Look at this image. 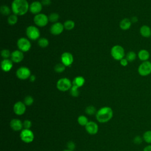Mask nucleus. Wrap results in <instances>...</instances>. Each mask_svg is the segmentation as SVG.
I'll use <instances>...</instances> for the list:
<instances>
[{
  "label": "nucleus",
  "mask_w": 151,
  "mask_h": 151,
  "mask_svg": "<svg viewBox=\"0 0 151 151\" xmlns=\"http://www.w3.org/2000/svg\"><path fill=\"white\" fill-rule=\"evenodd\" d=\"M132 25L131 20L129 18H124L120 22L119 26L122 30H127L129 29Z\"/></svg>",
  "instance_id": "nucleus-21"
},
{
  "label": "nucleus",
  "mask_w": 151,
  "mask_h": 151,
  "mask_svg": "<svg viewBox=\"0 0 151 151\" xmlns=\"http://www.w3.org/2000/svg\"><path fill=\"white\" fill-rule=\"evenodd\" d=\"M18 21V17L15 14L11 15L8 18V23L10 25H15Z\"/></svg>",
  "instance_id": "nucleus-28"
},
{
  "label": "nucleus",
  "mask_w": 151,
  "mask_h": 151,
  "mask_svg": "<svg viewBox=\"0 0 151 151\" xmlns=\"http://www.w3.org/2000/svg\"><path fill=\"white\" fill-rule=\"evenodd\" d=\"M136 58V54L134 51H129L126 55V58L129 62H132L135 60Z\"/></svg>",
  "instance_id": "nucleus-32"
},
{
  "label": "nucleus",
  "mask_w": 151,
  "mask_h": 151,
  "mask_svg": "<svg viewBox=\"0 0 151 151\" xmlns=\"http://www.w3.org/2000/svg\"><path fill=\"white\" fill-rule=\"evenodd\" d=\"M63 151H73V150H69V149H66L63 150Z\"/></svg>",
  "instance_id": "nucleus-44"
},
{
  "label": "nucleus",
  "mask_w": 151,
  "mask_h": 151,
  "mask_svg": "<svg viewBox=\"0 0 151 151\" xmlns=\"http://www.w3.org/2000/svg\"><path fill=\"white\" fill-rule=\"evenodd\" d=\"M42 9V4L39 1H34L29 5V10L31 13L37 15L40 13Z\"/></svg>",
  "instance_id": "nucleus-16"
},
{
  "label": "nucleus",
  "mask_w": 151,
  "mask_h": 151,
  "mask_svg": "<svg viewBox=\"0 0 151 151\" xmlns=\"http://www.w3.org/2000/svg\"><path fill=\"white\" fill-rule=\"evenodd\" d=\"M48 21V17L44 14L40 13L35 15L34 18V22L35 24L40 27H44L46 26Z\"/></svg>",
  "instance_id": "nucleus-8"
},
{
  "label": "nucleus",
  "mask_w": 151,
  "mask_h": 151,
  "mask_svg": "<svg viewBox=\"0 0 151 151\" xmlns=\"http://www.w3.org/2000/svg\"><path fill=\"white\" fill-rule=\"evenodd\" d=\"M59 15L57 13L53 12L51 13L48 16V20L49 21H50L51 22H53V23H55L57 22L58 19H59Z\"/></svg>",
  "instance_id": "nucleus-31"
},
{
  "label": "nucleus",
  "mask_w": 151,
  "mask_h": 151,
  "mask_svg": "<svg viewBox=\"0 0 151 151\" xmlns=\"http://www.w3.org/2000/svg\"><path fill=\"white\" fill-rule=\"evenodd\" d=\"M0 11H1V13L3 15H5V16L9 15L10 14V13H11V9H10V8H9L8 6L5 5H2V6H1Z\"/></svg>",
  "instance_id": "nucleus-30"
},
{
  "label": "nucleus",
  "mask_w": 151,
  "mask_h": 151,
  "mask_svg": "<svg viewBox=\"0 0 151 151\" xmlns=\"http://www.w3.org/2000/svg\"><path fill=\"white\" fill-rule=\"evenodd\" d=\"M1 68L5 72L9 71L13 67L12 61L9 59H4L1 61Z\"/></svg>",
  "instance_id": "nucleus-18"
},
{
  "label": "nucleus",
  "mask_w": 151,
  "mask_h": 151,
  "mask_svg": "<svg viewBox=\"0 0 151 151\" xmlns=\"http://www.w3.org/2000/svg\"><path fill=\"white\" fill-rule=\"evenodd\" d=\"M17 44L18 49L22 52L28 51L31 47L30 41L28 40V39L24 37L19 38L17 41Z\"/></svg>",
  "instance_id": "nucleus-9"
},
{
  "label": "nucleus",
  "mask_w": 151,
  "mask_h": 151,
  "mask_svg": "<svg viewBox=\"0 0 151 151\" xmlns=\"http://www.w3.org/2000/svg\"><path fill=\"white\" fill-rule=\"evenodd\" d=\"M14 113L17 116L23 115L26 111V105L24 102L18 101L16 102L13 106Z\"/></svg>",
  "instance_id": "nucleus-11"
},
{
  "label": "nucleus",
  "mask_w": 151,
  "mask_h": 151,
  "mask_svg": "<svg viewBox=\"0 0 151 151\" xmlns=\"http://www.w3.org/2000/svg\"><path fill=\"white\" fill-rule=\"evenodd\" d=\"M73 86L72 83L68 78H61L59 79L56 84V87L59 91L64 92L70 90Z\"/></svg>",
  "instance_id": "nucleus-3"
},
{
  "label": "nucleus",
  "mask_w": 151,
  "mask_h": 151,
  "mask_svg": "<svg viewBox=\"0 0 151 151\" xmlns=\"http://www.w3.org/2000/svg\"><path fill=\"white\" fill-rule=\"evenodd\" d=\"M65 69V66L63 63H58L54 67V70L56 73H60L63 72Z\"/></svg>",
  "instance_id": "nucleus-33"
},
{
  "label": "nucleus",
  "mask_w": 151,
  "mask_h": 151,
  "mask_svg": "<svg viewBox=\"0 0 151 151\" xmlns=\"http://www.w3.org/2000/svg\"><path fill=\"white\" fill-rule=\"evenodd\" d=\"M41 2L42 4V5L48 6V5L51 4V0H41Z\"/></svg>",
  "instance_id": "nucleus-40"
},
{
  "label": "nucleus",
  "mask_w": 151,
  "mask_h": 151,
  "mask_svg": "<svg viewBox=\"0 0 151 151\" xmlns=\"http://www.w3.org/2000/svg\"><path fill=\"white\" fill-rule=\"evenodd\" d=\"M1 55L2 56V57L4 59H8V58L9 57H11V53L10 52L9 50L8 49H4L2 50L1 52Z\"/></svg>",
  "instance_id": "nucleus-35"
},
{
  "label": "nucleus",
  "mask_w": 151,
  "mask_h": 151,
  "mask_svg": "<svg viewBox=\"0 0 151 151\" xmlns=\"http://www.w3.org/2000/svg\"><path fill=\"white\" fill-rule=\"evenodd\" d=\"M111 55L114 60L120 61L125 55L123 47L119 45L113 46L111 49Z\"/></svg>",
  "instance_id": "nucleus-4"
},
{
  "label": "nucleus",
  "mask_w": 151,
  "mask_h": 151,
  "mask_svg": "<svg viewBox=\"0 0 151 151\" xmlns=\"http://www.w3.org/2000/svg\"><path fill=\"white\" fill-rule=\"evenodd\" d=\"M143 151H151V145H147L145 147Z\"/></svg>",
  "instance_id": "nucleus-41"
},
{
  "label": "nucleus",
  "mask_w": 151,
  "mask_h": 151,
  "mask_svg": "<svg viewBox=\"0 0 151 151\" xmlns=\"http://www.w3.org/2000/svg\"><path fill=\"white\" fill-rule=\"evenodd\" d=\"M143 140L149 144H151V130H147L143 134Z\"/></svg>",
  "instance_id": "nucleus-26"
},
{
  "label": "nucleus",
  "mask_w": 151,
  "mask_h": 151,
  "mask_svg": "<svg viewBox=\"0 0 151 151\" xmlns=\"http://www.w3.org/2000/svg\"><path fill=\"white\" fill-rule=\"evenodd\" d=\"M24 56L23 52L20 51L19 50H18L13 51L11 53V59L12 61V62L18 63L22 61V60L24 59Z\"/></svg>",
  "instance_id": "nucleus-17"
},
{
  "label": "nucleus",
  "mask_w": 151,
  "mask_h": 151,
  "mask_svg": "<svg viewBox=\"0 0 151 151\" xmlns=\"http://www.w3.org/2000/svg\"><path fill=\"white\" fill-rule=\"evenodd\" d=\"M64 29V24L61 22L54 23L50 27V32L54 35H58L61 34Z\"/></svg>",
  "instance_id": "nucleus-14"
},
{
  "label": "nucleus",
  "mask_w": 151,
  "mask_h": 151,
  "mask_svg": "<svg viewBox=\"0 0 151 151\" xmlns=\"http://www.w3.org/2000/svg\"><path fill=\"white\" fill-rule=\"evenodd\" d=\"M128 62H129V61H127V60L126 58H123V59H122V60L120 61V63L121 65H122V66H123V67L127 66V64H128Z\"/></svg>",
  "instance_id": "nucleus-39"
},
{
  "label": "nucleus",
  "mask_w": 151,
  "mask_h": 151,
  "mask_svg": "<svg viewBox=\"0 0 151 151\" xmlns=\"http://www.w3.org/2000/svg\"><path fill=\"white\" fill-rule=\"evenodd\" d=\"M113 116V111L110 107L104 106L99 109L96 114V118L98 122L106 123L109 122Z\"/></svg>",
  "instance_id": "nucleus-1"
},
{
  "label": "nucleus",
  "mask_w": 151,
  "mask_h": 151,
  "mask_svg": "<svg viewBox=\"0 0 151 151\" xmlns=\"http://www.w3.org/2000/svg\"><path fill=\"white\" fill-rule=\"evenodd\" d=\"M61 63H63L65 67L70 66L74 61V58L71 53L69 52H64L61 56Z\"/></svg>",
  "instance_id": "nucleus-12"
},
{
  "label": "nucleus",
  "mask_w": 151,
  "mask_h": 151,
  "mask_svg": "<svg viewBox=\"0 0 151 151\" xmlns=\"http://www.w3.org/2000/svg\"><path fill=\"white\" fill-rule=\"evenodd\" d=\"M70 94L73 97H78L80 94V92L78 90V87L76 86L73 85L71 88L70 90Z\"/></svg>",
  "instance_id": "nucleus-29"
},
{
  "label": "nucleus",
  "mask_w": 151,
  "mask_h": 151,
  "mask_svg": "<svg viewBox=\"0 0 151 151\" xmlns=\"http://www.w3.org/2000/svg\"><path fill=\"white\" fill-rule=\"evenodd\" d=\"M130 20L132 22H136L138 21V18L136 17H133Z\"/></svg>",
  "instance_id": "nucleus-43"
},
{
  "label": "nucleus",
  "mask_w": 151,
  "mask_h": 151,
  "mask_svg": "<svg viewBox=\"0 0 151 151\" xmlns=\"http://www.w3.org/2000/svg\"><path fill=\"white\" fill-rule=\"evenodd\" d=\"M143 137L142 138L140 136H136L134 137V139H133V142L134 143L137 144V145H139V144H140L142 142V140H143Z\"/></svg>",
  "instance_id": "nucleus-38"
},
{
  "label": "nucleus",
  "mask_w": 151,
  "mask_h": 151,
  "mask_svg": "<svg viewBox=\"0 0 151 151\" xmlns=\"http://www.w3.org/2000/svg\"><path fill=\"white\" fill-rule=\"evenodd\" d=\"M137 71L139 75L143 77L147 76L151 74V62L143 61L138 67Z\"/></svg>",
  "instance_id": "nucleus-6"
},
{
  "label": "nucleus",
  "mask_w": 151,
  "mask_h": 151,
  "mask_svg": "<svg viewBox=\"0 0 151 151\" xmlns=\"http://www.w3.org/2000/svg\"><path fill=\"white\" fill-rule=\"evenodd\" d=\"M16 76L20 80H26L31 76V71L27 67H21L17 70Z\"/></svg>",
  "instance_id": "nucleus-10"
},
{
  "label": "nucleus",
  "mask_w": 151,
  "mask_h": 151,
  "mask_svg": "<svg viewBox=\"0 0 151 151\" xmlns=\"http://www.w3.org/2000/svg\"><path fill=\"white\" fill-rule=\"evenodd\" d=\"M137 56L140 60L142 61H148L150 57V53L147 50L142 49L138 52Z\"/></svg>",
  "instance_id": "nucleus-20"
},
{
  "label": "nucleus",
  "mask_w": 151,
  "mask_h": 151,
  "mask_svg": "<svg viewBox=\"0 0 151 151\" xmlns=\"http://www.w3.org/2000/svg\"><path fill=\"white\" fill-rule=\"evenodd\" d=\"M26 35L31 40H37L40 36V32L38 28L34 25H30L26 29Z\"/></svg>",
  "instance_id": "nucleus-7"
},
{
  "label": "nucleus",
  "mask_w": 151,
  "mask_h": 151,
  "mask_svg": "<svg viewBox=\"0 0 151 151\" xmlns=\"http://www.w3.org/2000/svg\"><path fill=\"white\" fill-rule=\"evenodd\" d=\"M32 127V122L30 120L26 119L23 122V127L24 129H30Z\"/></svg>",
  "instance_id": "nucleus-36"
},
{
  "label": "nucleus",
  "mask_w": 151,
  "mask_h": 151,
  "mask_svg": "<svg viewBox=\"0 0 151 151\" xmlns=\"http://www.w3.org/2000/svg\"><path fill=\"white\" fill-rule=\"evenodd\" d=\"M88 122V118L84 115H80L77 118V122L81 126H86Z\"/></svg>",
  "instance_id": "nucleus-23"
},
{
  "label": "nucleus",
  "mask_w": 151,
  "mask_h": 151,
  "mask_svg": "<svg viewBox=\"0 0 151 151\" xmlns=\"http://www.w3.org/2000/svg\"><path fill=\"white\" fill-rule=\"evenodd\" d=\"M29 80H30L31 82H34V81H35V80L36 79V77H35V76L34 75H31L29 77Z\"/></svg>",
  "instance_id": "nucleus-42"
},
{
  "label": "nucleus",
  "mask_w": 151,
  "mask_h": 151,
  "mask_svg": "<svg viewBox=\"0 0 151 151\" xmlns=\"http://www.w3.org/2000/svg\"><path fill=\"white\" fill-rule=\"evenodd\" d=\"M85 83V79L82 76H77L76 77L72 82V84L73 86H76L77 87H82Z\"/></svg>",
  "instance_id": "nucleus-22"
},
{
  "label": "nucleus",
  "mask_w": 151,
  "mask_h": 151,
  "mask_svg": "<svg viewBox=\"0 0 151 151\" xmlns=\"http://www.w3.org/2000/svg\"><path fill=\"white\" fill-rule=\"evenodd\" d=\"M140 35L144 38H149L151 37V28L147 25H143L139 30Z\"/></svg>",
  "instance_id": "nucleus-19"
},
{
  "label": "nucleus",
  "mask_w": 151,
  "mask_h": 151,
  "mask_svg": "<svg viewBox=\"0 0 151 151\" xmlns=\"http://www.w3.org/2000/svg\"><path fill=\"white\" fill-rule=\"evenodd\" d=\"M23 102L26 105V106H30L34 103V99L31 96H27L24 98Z\"/></svg>",
  "instance_id": "nucleus-34"
},
{
  "label": "nucleus",
  "mask_w": 151,
  "mask_h": 151,
  "mask_svg": "<svg viewBox=\"0 0 151 151\" xmlns=\"http://www.w3.org/2000/svg\"><path fill=\"white\" fill-rule=\"evenodd\" d=\"M75 26V23L72 20H67L64 22V28L68 31H70V30H71L74 28Z\"/></svg>",
  "instance_id": "nucleus-24"
},
{
  "label": "nucleus",
  "mask_w": 151,
  "mask_h": 151,
  "mask_svg": "<svg viewBox=\"0 0 151 151\" xmlns=\"http://www.w3.org/2000/svg\"><path fill=\"white\" fill-rule=\"evenodd\" d=\"M85 129L89 134L94 135L98 133L99 126L96 122L89 121L85 126Z\"/></svg>",
  "instance_id": "nucleus-13"
},
{
  "label": "nucleus",
  "mask_w": 151,
  "mask_h": 151,
  "mask_svg": "<svg viewBox=\"0 0 151 151\" xmlns=\"http://www.w3.org/2000/svg\"><path fill=\"white\" fill-rule=\"evenodd\" d=\"M20 139L25 143H32L34 140V134L31 129H23L20 132Z\"/></svg>",
  "instance_id": "nucleus-5"
},
{
  "label": "nucleus",
  "mask_w": 151,
  "mask_h": 151,
  "mask_svg": "<svg viewBox=\"0 0 151 151\" xmlns=\"http://www.w3.org/2000/svg\"><path fill=\"white\" fill-rule=\"evenodd\" d=\"M67 147L68 149L74 151V150L76 148V144L73 141H69L67 143Z\"/></svg>",
  "instance_id": "nucleus-37"
},
{
  "label": "nucleus",
  "mask_w": 151,
  "mask_h": 151,
  "mask_svg": "<svg viewBox=\"0 0 151 151\" xmlns=\"http://www.w3.org/2000/svg\"><path fill=\"white\" fill-rule=\"evenodd\" d=\"M29 5L27 0H14L11 9L14 14L21 16L25 15L29 10Z\"/></svg>",
  "instance_id": "nucleus-2"
},
{
  "label": "nucleus",
  "mask_w": 151,
  "mask_h": 151,
  "mask_svg": "<svg viewBox=\"0 0 151 151\" xmlns=\"http://www.w3.org/2000/svg\"><path fill=\"white\" fill-rule=\"evenodd\" d=\"M9 126L11 129L15 132L21 131L23 127V122L18 119H12L9 123Z\"/></svg>",
  "instance_id": "nucleus-15"
},
{
  "label": "nucleus",
  "mask_w": 151,
  "mask_h": 151,
  "mask_svg": "<svg viewBox=\"0 0 151 151\" xmlns=\"http://www.w3.org/2000/svg\"><path fill=\"white\" fill-rule=\"evenodd\" d=\"M97 110H96V109L94 106H88L85 109V113L89 115V116H92L96 114Z\"/></svg>",
  "instance_id": "nucleus-25"
},
{
  "label": "nucleus",
  "mask_w": 151,
  "mask_h": 151,
  "mask_svg": "<svg viewBox=\"0 0 151 151\" xmlns=\"http://www.w3.org/2000/svg\"><path fill=\"white\" fill-rule=\"evenodd\" d=\"M49 44V41L46 38H41L38 40V45L41 48H45Z\"/></svg>",
  "instance_id": "nucleus-27"
}]
</instances>
